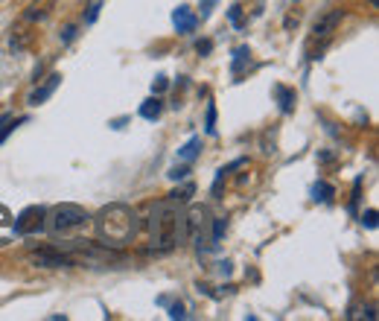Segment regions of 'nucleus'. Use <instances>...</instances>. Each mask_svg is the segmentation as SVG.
Here are the masks:
<instances>
[{
    "mask_svg": "<svg viewBox=\"0 0 379 321\" xmlns=\"http://www.w3.org/2000/svg\"><path fill=\"white\" fill-rule=\"evenodd\" d=\"M225 231H228V219H225V216H219V219H213V231H210V243H213V248H216V246L222 243V237H225Z\"/></svg>",
    "mask_w": 379,
    "mask_h": 321,
    "instance_id": "dca6fc26",
    "label": "nucleus"
},
{
    "mask_svg": "<svg viewBox=\"0 0 379 321\" xmlns=\"http://www.w3.org/2000/svg\"><path fill=\"white\" fill-rule=\"evenodd\" d=\"M170 318H187V313H184V304H181V301L170 304Z\"/></svg>",
    "mask_w": 379,
    "mask_h": 321,
    "instance_id": "5701e85b",
    "label": "nucleus"
},
{
    "mask_svg": "<svg viewBox=\"0 0 379 321\" xmlns=\"http://www.w3.org/2000/svg\"><path fill=\"white\" fill-rule=\"evenodd\" d=\"M213 3H216V0H202V18H207V15H210V6Z\"/></svg>",
    "mask_w": 379,
    "mask_h": 321,
    "instance_id": "bb28decb",
    "label": "nucleus"
},
{
    "mask_svg": "<svg viewBox=\"0 0 379 321\" xmlns=\"http://www.w3.org/2000/svg\"><path fill=\"white\" fill-rule=\"evenodd\" d=\"M44 219H47L44 225L50 228V234H70V231L85 228V225L91 222V214L85 211V207L64 202V204L53 207V214H50V216H44Z\"/></svg>",
    "mask_w": 379,
    "mask_h": 321,
    "instance_id": "20e7f679",
    "label": "nucleus"
},
{
    "mask_svg": "<svg viewBox=\"0 0 379 321\" xmlns=\"http://www.w3.org/2000/svg\"><path fill=\"white\" fill-rule=\"evenodd\" d=\"M228 18H230V24L234 27H242L245 21H242V6H230L228 9Z\"/></svg>",
    "mask_w": 379,
    "mask_h": 321,
    "instance_id": "412c9836",
    "label": "nucleus"
},
{
    "mask_svg": "<svg viewBox=\"0 0 379 321\" xmlns=\"http://www.w3.org/2000/svg\"><path fill=\"white\" fill-rule=\"evenodd\" d=\"M274 96H277V105H280V111L283 114H292L295 111V88H286V85H274Z\"/></svg>",
    "mask_w": 379,
    "mask_h": 321,
    "instance_id": "1a4fd4ad",
    "label": "nucleus"
},
{
    "mask_svg": "<svg viewBox=\"0 0 379 321\" xmlns=\"http://www.w3.org/2000/svg\"><path fill=\"white\" fill-rule=\"evenodd\" d=\"M195 50H199V53L205 56V53H210V50H213V44H210V41H199V47H195Z\"/></svg>",
    "mask_w": 379,
    "mask_h": 321,
    "instance_id": "cd10ccee",
    "label": "nucleus"
},
{
    "mask_svg": "<svg viewBox=\"0 0 379 321\" xmlns=\"http://www.w3.org/2000/svg\"><path fill=\"white\" fill-rule=\"evenodd\" d=\"M172 24H175V29L181 32V36H187V32H193L195 27H199V15H193L187 6H178L172 12Z\"/></svg>",
    "mask_w": 379,
    "mask_h": 321,
    "instance_id": "6e6552de",
    "label": "nucleus"
},
{
    "mask_svg": "<svg viewBox=\"0 0 379 321\" xmlns=\"http://www.w3.org/2000/svg\"><path fill=\"white\" fill-rule=\"evenodd\" d=\"M73 36H76V27H64V32H61V41H73Z\"/></svg>",
    "mask_w": 379,
    "mask_h": 321,
    "instance_id": "a878e982",
    "label": "nucleus"
},
{
    "mask_svg": "<svg viewBox=\"0 0 379 321\" xmlns=\"http://www.w3.org/2000/svg\"><path fill=\"white\" fill-rule=\"evenodd\" d=\"M100 9H103V0H94V3L88 6V15H85V24H94V21H96V15H100Z\"/></svg>",
    "mask_w": 379,
    "mask_h": 321,
    "instance_id": "aec40b11",
    "label": "nucleus"
},
{
    "mask_svg": "<svg viewBox=\"0 0 379 321\" xmlns=\"http://www.w3.org/2000/svg\"><path fill=\"white\" fill-rule=\"evenodd\" d=\"M15 237V228H12V216L6 207H0V246H6L9 239Z\"/></svg>",
    "mask_w": 379,
    "mask_h": 321,
    "instance_id": "4468645a",
    "label": "nucleus"
},
{
    "mask_svg": "<svg viewBox=\"0 0 379 321\" xmlns=\"http://www.w3.org/2000/svg\"><path fill=\"white\" fill-rule=\"evenodd\" d=\"M15 123H18V120H15L12 114H3V117H0V147H3V143H6V137L12 135Z\"/></svg>",
    "mask_w": 379,
    "mask_h": 321,
    "instance_id": "f3484780",
    "label": "nucleus"
},
{
    "mask_svg": "<svg viewBox=\"0 0 379 321\" xmlns=\"http://www.w3.org/2000/svg\"><path fill=\"white\" fill-rule=\"evenodd\" d=\"M29 263H32V266H38V269H70V266H73L70 257L64 254L61 248H56V246L32 251V254H29Z\"/></svg>",
    "mask_w": 379,
    "mask_h": 321,
    "instance_id": "423d86ee",
    "label": "nucleus"
},
{
    "mask_svg": "<svg viewBox=\"0 0 379 321\" xmlns=\"http://www.w3.org/2000/svg\"><path fill=\"white\" fill-rule=\"evenodd\" d=\"M181 211V204L172 199H161L152 204L149 214V231H152V251H170L175 248V216Z\"/></svg>",
    "mask_w": 379,
    "mask_h": 321,
    "instance_id": "f03ea898",
    "label": "nucleus"
},
{
    "mask_svg": "<svg viewBox=\"0 0 379 321\" xmlns=\"http://www.w3.org/2000/svg\"><path fill=\"white\" fill-rule=\"evenodd\" d=\"M161 111H163V103L158 100V96H149V100L140 105V117H143V120H158Z\"/></svg>",
    "mask_w": 379,
    "mask_h": 321,
    "instance_id": "ddd939ff",
    "label": "nucleus"
},
{
    "mask_svg": "<svg viewBox=\"0 0 379 321\" xmlns=\"http://www.w3.org/2000/svg\"><path fill=\"white\" fill-rule=\"evenodd\" d=\"M170 88V82H167V76H158L155 79V82H152V94L158 96V94H163V91H167Z\"/></svg>",
    "mask_w": 379,
    "mask_h": 321,
    "instance_id": "b1692460",
    "label": "nucleus"
},
{
    "mask_svg": "<svg viewBox=\"0 0 379 321\" xmlns=\"http://www.w3.org/2000/svg\"><path fill=\"white\" fill-rule=\"evenodd\" d=\"M248 61H251V50H248V47H237V50H234V64H230V73L239 76Z\"/></svg>",
    "mask_w": 379,
    "mask_h": 321,
    "instance_id": "2eb2a0df",
    "label": "nucleus"
},
{
    "mask_svg": "<svg viewBox=\"0 0 379 321\" xmlns=\"http://www.w3.org/2000/svg\"><path fill=\"white\" fill-rule=\"evenodd\" d=\"M376 211H365V214H362V225H368V228H376Z\"/></svg>",
    "mask_w": 379,
    "mask_h": 321,
    "instance_id": "393cba45",
    "label": "nucleus"
},
{
    "mask_svg": "<svg viewBox=\"0 0 379 321\" xmlns=\"http://www.w3.org/2000/svg\"><path fill=\"white\" fill-rule=\"evenodd\" d=\"M59 82H61V76H59V73H50V76H47L36 91H32V94L27 96V103H29V105H41V103H47V100L53 96V91L59 88Z\"/></svg>",
    "mask_w": 379,
    "mask_h": 321,
    "instance_id": "0eeeda50",
    "label": "nucleus"
},
{
    "mask_svg": "<svg viewBox=\"0 0 379 321\" xmlns=\"http://www.w3.org/2000/svg\"><path fill=\"white\" fill-rule=\"evenodd\" d=\"M205 128H207V135L216 132V105H207V114H205Z\"/></svg>",
    "mask_w": 379,
    "mask_h": 321,
    "instance_id": "6ab92c4d",
    "label": "nucleus"
},
{
    "mask_svg": "<svg viewBox=\"0 0 379 321\" xmlns=\"http://www.w3.org/2000/svg\"><path fill=\"white\" fill-rule=\"evenodd\" d=\"M202 152V137H190L184 147L178 149V160H184V164H190V160H195Z\"/></svg>",
    "mask_w": 379,
    "mask_h": 321,
    "instance_id": "9d476101",
    "label": "nucleus"
},
{
    "mask_svg": "<svg viewBox=\"0 0 379 321\" xmlns=\"http://www.w3.org/2000/svg\"><path fill=\"white\" fill-rule=\"evenodd\" d=\"M368 3H371V6H373V9H376V6H379V0H368Z\"/></svg>",
    "mask_w": 379,
    "mask_h": 321,
    "instance_id": "c85d7f7f",
    "label": "nucleus"
},
{
    "mask_svg": "<svg viewBox=\"0 0 379 321\" xmlns=\"http://www.w3.org/2000/svg\"><path fill=\"white\" fill-rule=\"evenodd\" d=\"M44 216H47L44 207L32 204V207H27V211H21V216L12 222V228H15V234H21V237L38 234V231H44Z\"/></svg>",
    "mask_w": 379,
    "mask_h": 321,
    "instance_id": "39448f33",
    "label": "nucleus"
},
{
    "mask_svg": "<svg viewBox=\"0 0 379 321\" xmlns=\"http://www.w3.org/2000/svg\"><path fill=\"white\" fill-rule=\"evenodd\" d=\"M242 164H245V158H237V160H230V164H228V167H222V170L216 172V181H213V196H216V199H219V193H222V181H225V179H228V175H230V172H234L237 167H242Z\"/></svg>",
    "mask_w": 379,
    "mask_h": 321,
    "instance_id": "9b49d317",
    "label": "nucleus"
},
{
    "mask_svg": "<svg viewBox=\"0 0 379 321\" xmlns=\"http://www.w3.org/2000/svg\"><path fill=\"white\" fill-rule=\"evenodd\" d=\"M190 196H193V184L181 187V190H175V193H170V199H172V202H178V204H187V202H190Z\"/></svg>",
    "mask_w": 379,
    "mask_h": 321,
    "instance_id": "a211bd4d",
    "label": "nucleus"
},
{
    "mask_svg": "<svg viewBox=\"0 0 379 321\" xmlns=\"http://www.w3.org/2000/svg\"><path fill=\"white\" fill-rule=\"evenodd\" d=\"M344 21V9H329L327 15H321V18L315 21V27H312V36H309V44H306V56L309 59H321V53L329 47V41H333L339 24Z\"/></svg>",
    "mask_w": 379,
    "mask_h": 321,
    "instance_id": "7ed1b4c3",
    "label": "nucleus"
},
{
    "mask_svg": "<svg viewBox=\"0 0 379 321\" xmlns=\"http://www.w3.org/2000/svg\"><path fill=\"white\" fill-rule=\"evenodd\" d=\"M336 196V187L333 184H329V181H315V184H312V202H329V199H333Z\"/></svg>",
    "mask_w": 379,
    "mask_h": 321,
    "instance_id": "f8f14e48",
    "label": "nucleus"
},
{
    "mask_svg": "<svg viewBox=\"0 0 379 321\" xmlns=\"http://www.w3.org/2000/svg\"><path fill=\"white\" fill-rule=\"evenodd\" d=\"M94 222H96V234H100L103 246H111V248L128 246L140 231V219L128 204H108L96 214Z\"/></svg>",
    "mask_w": 379,
    "mask_h": 321,
    "instance_id": "f257e3e1",
    "label": "nucleus"
},
{
    "mask_svg": "<svg viewBox=\"0 0 379 321\" xmlns=\"http://www.w3.org/2000/svg\"><path fill=\"white\" fill-rule=\"evenodd\" d=\"M187 172H190V167H187V164H181V167H172L167 175H170L172 181H181V179H187Z\"/></svg>",
    "mask_w": 379,
    "mask_h": 321,
    "instance_id": "4be33fe9",
    "label": "nucleus"
}]
</instances>
